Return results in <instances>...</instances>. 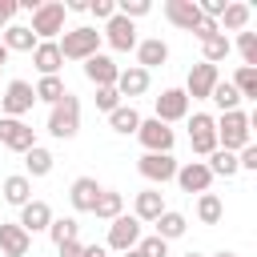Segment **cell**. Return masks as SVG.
Wrapping results in <instances>:
<instances>
[{
    "instance_id": "1",
    "label": "cell",
    "mask_w": 257,
    "mask_h": 257,
    "mask_svg": "<svg viewBox=\"0 0 257 257\" xmlns=\"http://www.w3.org/2000/svg\"><path fill=\"white\" fill-rule=\"evenodd\" d=\"M213 120H217V149L241 153L245 145H253V112L237 108V112H221Z\"/></svg>"
},
{
    "instance_id": "2",
    "label": "cell",
    "mask_w": 257,
    "mask_h": 257,
    "mask_svg": "<svg viewBox=\"0 0 257 257\" xmlns=\"http://www.w3.org/2000/svg\"><path fill=\"white\" fill-rule=\"evenodd\" d=\"M100 28H92V24H76V28H64L60 32V40H56V48H60V56L64 60H88V56H96L100 52Z\"/></svg>"
},
{
    "instance_id": "3",
    "label": "cell",
    "mask_w": 257,
    "mask_h": 257,
    "mask_svg": "<svg viewBox=\"0 0 257 257\" xmlns=\"http://www.w3.org/2000/svg\"><path fill=\"white\" fill-rule=\"evenodd\" d=\"M44 133H48V137H56V141H72V137L80 133V96H76V92H68L60 104H52V108H48Z\"/></svg>"
},
{
    "instance_id": "4",
    "label": "cell",
    "mask_w": 257,
    "mask_h": 257,
    "mask_svg": "<svg viewBox=\"0 0 257 257\" xmlns=\"http://www.w3.org/2000/svg\"><path fill=\"white\" fill-rule=\"evenodd\" d=\"M64 20H68V12H64V0H40V8L32 12V36L36 40H60V32H64Z\"/></svg>"
},
{
    "instance_id": "5",
    "label": "cell",
    "mask_w": 257,
    "mask_h": 257,
    "mask_svg": "<svg viewBox=\"0 0 257 257\" xmlns=\"http://www.w3.org/2000/svg\"><path fill=\"white\" fill-rule=\"evenodd\" d=\"M32 104H36V92H32V84L28 80H8L4 84V92H0V112L4 116H12V120H24L28 112H32Z\"/></svg>"
},
{
    "instance_id": "6",
    "label": "cell",
    "mask_w": 257,
    "mask_h": 257,
    "mask_svg": "<svg viewBox=\"0 0 257 257\" xmlns=\"http://www.w3.org/2000/svg\"><path fill=\"white\" fill-rule=\"evenodd\" d=\"M145 237V229H141V221L133 217V213H120L116 221H108V237H104V249H112V253H128V249H137V241Z\"/></svg>"
},
{
    "instance_id": "7",
    "label": "cell",
    "mask_w": 257,
    "mask_h": 257,
    "mask_svg": "<svg viewBox=\"0 0 257 257\" xmlns=\"http://www.w3.org/2000/svg\"><path fill=\"white\" fill-rule=\"evenodd\" d=\"M177 157L173 153H141V161H137V173L157 189V185H169L173 177H177Z\"/></svg>"
},
{
    "instance_id": "8",
    "label": "cell",
    "mask_w": 257,
    "mask_h": 257,
    "mask_svg": "<svg viewBox=\"0 0 257 257\" xmlns=\"http://www.w3.org/2000/svg\"><path fill=\"white\" fill-rule=\"evenodd\" d=\"M189 96H185V88H161V96L153 100V116L161 120V124H177V120H185L189 116Z\"/></svg>"
},
{
    "instance_id": "9",
    "label": "cell",
    "mask_w": 257,
    "mask_h": 257,
    "mask_svg": "<svg viewBox=\"0 0 257 257\" xmlns=\"http://www.w3.org/2000/svg\"><path fill=\"white\" fill-rule=\"evenodd\" d=\"M185 120H189V145H193V153L209 157L217 149V120H213V112H189Z\"/></svg>"
},
{
    "instance_id": "10",
    "label": "cell",
    "mask_w": 257,
    "mask_h": 257,
    "mask_svg": "<svg viewBox=\"0 0 257 257\" xmlns=\"http://www.w3.org/2000/svg\"><path fill=\"white\" fill-rule=\"evenodd\" d=\"M137 141H141L145 153H173V145H177V128H169V124H161L157 116H149V120H141Z\"/></svg>"
},
{
    "instance_id": "11",
    "label": "cell",
    "mask_w": 257,
    "mask_h": 257,
    "mask_svg": "<svg viewBox=\"0 0 257 257\" xmlns=\"http://www.w3.org/2000/svg\"><path fill=\"white\" fill-rule=\"evenodd\" d=\"M0 145L8 149V153H28L32 145H40L36 141V128L28 124V120H12V116H0Z\"/></svg>"
},
{
    "instance_id": "12",
    "label": "cell",
    "mask_w": 257,
    "mask_h": 257,
    "mask_svg": "<svg viewBox=\"0 0 257 257\" xmlns=\"http://www.w3.org/2000/svg\"><path fill=\"white\" fill-rule=\"evenodd\" d=\"M100 40H104L112 52H133L141 36H137V24H133V20L112 16V20H104V24H100Z\"/></svg>"
},
{
    "instance_id": "13",
    "label": "cell",
    "mask_w": 257,
    "mask_h": 257,
    "mask_svg": "<svg viewBox=\"0 0 257 257\" xmlns=\"http://www.w3.org/2000/svg\"><path fill=\"white\" fill-rule=\"evenodd\" d=\"M217 80H221V68L197 60V64L189 68V76H185V96H189V100H209V92H213Z\"/></svg>"
},
{
    "instance_id": "14",
    "label": "cell",
    "mask_w": 257,
    "mask_h": 257,
    "mask_svg": "<svg viewBox=\"0 0 257 257\" xmlns=\"http://www.w3.org/2000/svg\"><path fill=\"white\" fill-rule=\"evenodd\" d=\"M80 68H84V76H88V84H92V88H112V84H116V76H120V64H116L108 52L88 56Z\"/></svg>"
},
{
    "instance_id": "15",
    "label": "cell",
    "mask_w": 257,
    "mask_h": 257,
    "mask_svg": "<svg viewBox=\"0 0 257 257\" xmlns=\"http://www.w3.org/2000/svg\"><path fill=\"white\" fill-rule=\"evenodd\" d=\"M177 185H181V193H209V185H213V173H209V165L205 161H185V165H177V177H173Z\"/></svg>"
},
{
    "instance_id": "16",
    "label": "cell",
    "mask_w": 257,
    "mask_h": 257,
    "mask_svg": "<svg viewBox=\"0 0 257 257\" xmlns=\"http://www.w3.org/2000/svg\"><path fill=\"white\" fill-rule=\"evenodd\" d=\"M16 225L32 237V233H48V225H52V209H48V201H40V197H32L28 205H20V217H16Z\"/></svg>"
},
{
    "instance_id": "17",
    "label": "cell",
    "mask_w": 257,
    "mask_h": 257,
    "mask_svg": "<svg viewBox=\"0 0 257 257\" xmlns=\"http://www.w3.org/2000/svg\"><path fill=\"white\" fill-rule=\"evenodd\" d=\"M133 52H137V68H145V72L169 64V44H165L161 36H145V40H137Z\"/></svg>"
},
{
    "instance_id": "18",
    "label": "cell",
    "mask_w": 257,
    "mask_h": 257,
    "mask_svg": "<svg viewBox=\"0 0 257 257\" xmlns=\"http://www.w3.org/2000/svg\"><path fill=\"white\" fill-rule=\"evenodd\" d=\"M28 253H32V237L16 221H0V257H28Z\"/></svg>"
},
{
    "instance_id": "19",
    "label": "cell",
    "mask_w": 257,
    "mask_h": 257,
    "mask_svg": "<svg viewBox=\"0 0 257 257\" xmlns=\"http://www.w3.org/2000/svg\"><path fill=\"white\" fill-rule=\"evenodd\" d=\"M100 181L96 177H76L72 185H68V205L76 209V213H92V205H96V197H100Z\"/></svg>"
},
{
    "instance_id": "20",
    "label": "cell",
    "mask_w": 257,
    "mask_h": 257,
    "mask_svg": "<svg viewBox=\"0 0 257 257\" xmlns=\"http://www.w3.org/2000/svg\"><path fill=\"white\" fill-rule=\"evenodd\" d=\"M165 20L181 32H193L201 20V8H197V0H165Z\"/></svg>"
},
{
    "instance_id": "21",
    "label": "cell",
    "mask_w": 257,
    "mask_h": 257,
    "mask_svg": "<svg viewBox=\"0 0 257 257\" xmlns=\"http://www.w3.org/2000/svg\"><path fill=\"white\" fill-rule=\"evenodd\" d=\"M149 84H153V76H149L145 68L128 64V68H120V76H116V84H112V88H116V96H120V100H124V96L133 100V96H145V92H149Z\"/></svg>"
},
{
    "instance_id": "22",
    "label": "cell",
    "mask_w": 257,
    "mask_h": 257,
    "mask_svg": "<svg viewBox=\"0 0 257 257\" xmlns=\"http://www.w3.org/2000/svg\"><path fill=\"white\" fill-rule=\"evenodd\" d=\"M161 213H165V197H161V189H141V193L133 197V217H137L141 225H153Z\"/></svg>"
},
{
    "instance_id": "23",
    "label": "cell",
    "mask_w": 257,
    "mask_h": 257,
    "mask_svg": "<svg viewBox=\"0 0 257 257\" xmlns=\"http://www.w3.org/2000/svg\"><path fill=\"white\" fill-rule=\"evenodd\" d=\"M32 64H36V72H40V76H60L64 56H60L56 40H40V44L32 48Z\"/></svg>"
},
{
    "instance_id": "24",
    "label": "cell",
    "mask_w": 257,
    "mask_h": 257,
    "mask_svg": "<svg viewBox=\"0 0 257 257\" xmlns=\"http://www.w3.org/2000/svg\"><path fill=\"white\" fill-rule=\"evenodd\" d=\"M0 44H4V48H8V56H12V52H32L40 40L32 36V28H28V24H16V20H12V24L0 32Z\"/></svg>"
},
{
    "instance_id": "25",
    "label": "cell",
    "mask_w": 257,
    "mask_h": 257,
    "mask_svg": "<svg viewBox=\"0 0 257 257\" xmlns=\"http://www.w3.org/2000/svg\"><path fill=\"white\" fill-rule=\"evenodd\" d=\"M0 197H4L8 205H16V209H20V205H28V201H32V181H28L24 173H8V177L0 181Z\"/></svg>"
},
{
    "instance_id": "26",
    "label": "cell",
    "mask_w": 257,
    "mask_h": 257,
    "mask_svg": "<svg viewBox=\"0 0 257 257\" xmlns=\"http://www.w3.org/2000/svg\"><path fill=\"white\" fill-rule=\"evenodd\" d=\"M153 225H157L153 233H157L161 241H177V237H185V233H189V217H185V213H177V209H165Z\"/></svg>"
},
{
    "instance_id": "27",
    "label": "cell",
    "mask_w": 257,
    "mask_h": 257,
    "mask_svg": "<svg viewBox=\"0 0 257 257\" xmlns=\"http://www.w3.org/2000/svg\"><path fill=\"white\" fill-rule=\"evenodd\" d=\"M249 20H253V8H249V4H241V0H229L217 24H221V32H245V28H249Z\"/></svg>"
},
{
    "instance_id": "28",
    "label": "cell",
    "mask_w": 257,
    "mask_h": 257,
    "mask_svg": "<svg viewBox=\"0 0 257 257\" xmlns=\"http://www.w3.org/2000/svg\"><path fill=\"white\" fill-rule=\"evenodd\" d=\"M141 120H145V116H141L133 104H116V108L108 112V128H112V133H120V137H137Z\"/></svg>"
},
{
    "instance_id": "29",
    "label": "cell",
    "mask_w": 257,
    "mask_h": 257,
    "mask_svg": "<svg viewBox=\"0 0 257 257\" xmlns=\"http://www.w3.org/2000/svg\"><path fill=\"white\" fill-rule=\"evenodd\" d=\"M52 165H56V157H52L44 145H32V149L24 153V177H28V181H32V177H48Z\"/></svg>"
},
{
    "instance_id": "30",
    "label": "cell",
    "mask_w": 257,
    "mask_h": 257,
    "mask_svg": "<svg viewBox=\"0 0 257 257\" xmlns=\"http://www.w3.org/2000/svg\"><path fill=\"white\" fill-rule=\"evenodd\" d=\"M32 92H36V100H40V104H48V108H52V104H60V100L68 96V84H64L60 76H40V80L32 84Z\"/></svg>"
},
{
    "instance_id": "31",
    "label": "cell",
    "mask_w": 257,
    "mask_h": 257,
    "mask_svg": "<svg viewBox=\"0 0 257 257\" xmlns=\"http://www.w3.org/2000/svg\"><path fill=\"white\" fill-rule=\"evenodd\" d=\"M229 52H233V40H229L225 32H217V36L201 40V60H205V64H213V68H217V64H221Z\"/></svg>"
},
{
    "instance_id": "32",
    "label": "cell",
    "mask_w": 257,
    "mask_h": 257,
    "mask_svg": "<svg viewBox=\"0 0 257 257\" xmlns=\"http://www.w3.org/2000/svg\"><path fill=\"white\" fill-rule=\"evenodd\" d=\"M92 213H96L100 221H116V217L124 213V197H120L116 189H100V197H96Z\"/></svg>"
},
{
    "instance_id": "33",
    "label": "cell",
    "mask_w": 257,
    "mask_h": 257,
    "mask_svg": "<svg viewBox=\"0 0 257 257\" xmlns=\"http://www.w3.org/2000/svg\"><path fill=\"white\" fill-rule=\"evenodd\" d=\"M221 217H225L221 197H217V193H201V197H197V221H201V225H221Z\"/></svg>"
},
{
    "instance_id": "34",
    "label": "cell",
    "mask_w": 257,
    "mask_h": 257,
    "mask_svg": "<svg viewBox=\"0 0 257 257\" xmlns=\"http://www.w3.org/2000/svg\"><path fill=\"white\" fill-rule=\"evenodd\" d=\"M205 165H209L213 177H237V173H241V169H237V153H225V149H213V153L205 157Z\"/></svg>"
},
{
    "instance_id": "35",
    "label": "cell",
    "mask_w": 257,
    "mask_h": 257,
    "mask_svg": "<svg viewBox=\"0 0 257 257\" xmlns=\"http://www.w3.org/2000/svg\"><path fill=\"white\" fill-rule=\"evenodd\" d=\"M209 100H213L221 112H237V108H241V96H237V88H233L229 80H217L213 92H209Z\"/></svg>"
},
{
    "instance_id": "36",
    "label": "cell",
    "mask_w": 257,
    "mask_h": 257,
    "mask_svg": "<svg viewBox=\"0 0 257 257\" xmlns=\"http://www.w3.org/2000/svg\"><path fill=\"white\" fill-rule=\"evenodd\" d=\"M229 84L237 88V96H241V100H257V68H245V64H241V68L233 72V80H229Z\"/></svg>"
},
{
    "instance_id": "37",
    "label": "cell",
    "mask_w": 257,
    "mask_h": 257,
    "mask_svg": "<svg viewBox=\"0 0 257 257\" xmlns=\"http://www.w3.org/2000/svg\"><path fill=\"white\" fill-rule=\"evenodd\" d=\"M48 237H52V245L76 241V237H80V225H76V217H52V225H48Z\"/></svg>"
},
{
    "instance_id": "38",
    "label": "cell",
    "mask_w": 257,
    "mask_h": 257,
    "mask_svg": "<svg viewBox=\"0 0 257 257\" xmlns=\"http://www.w3.org/2000/svg\"><path fill=\"white\" fill-rule=\"evenodd\" d=\"M233 48L241 52V64L245 68H257V32H237V40H233Z\"/></svg>"
},
{
    "instance_id": "39",
    "label": "cell",
    "mask_w": 257,
    "mask_h": 257,
    "mask_svg": "<svg viewBox=\"0 0 257 257\" xmlns=\"http://www.w3.org/2000/svg\"><path fill=\"white\" fill-rule=\"evenodd\" d=\"M153 12V4L149 0H116V16H124V20H141V16H149Z\"/></svg>"
},
{
    "instance_id": "40",
    "label": "cell",
    "mask_w": 257,
    "mask_h": 257,
    "mask_svg": "<svg viewBox=\"0 0 257 257\" xmlns=\"http://www.w3.org/2000/svg\"><path fill=\"white\" fill-rule=\"evenodd\" d=\"M137 249H141V257H169V241H161L157 233L141 237V241H137Z\"/></svg>"
},
{
    "instance_id": "41",
    "label": "cell",
    "mask_w": 257,
    "mask_h": 257,
    "mask_svg": "<svg viewBox=\"0 0 257 257\" xmlns=\"http://www.w3.org/2000/svg\"><path fill=\"white\" fill-rule=\"evenodd\" d=\"M88 16H92L96 24L112 20V16H116V0H88Z\"/></svg>"
},
{
    "instance_id": "42",
    "label": "cell",
    "mask_w": 257,
    "mask_h": 257,
    "mask_svg": "<svg viewBox=\"0 0 257 257\" xmlns=\"http://www.w3.org/2000/svg\"><path fill=\"white\" fill-rule=\"evenodd\" d=\"M92 100H96V108H100L104 116H108V112H112L116 104H124V100L116 96V88H96V96H92Z\"/></svg>"
},
{
    "instance_id": "43",
    "label": "cell",
    "mask_w": 257,
    "mask_h": 257,
    "mask_svg": "<svg viewBox=\"0 0 257 257\" xmlns=\"http://www.w3.org/2000/svg\"><path fill=\"white\" fill-rule=\"evenodd\" d=\"M237 169H245V173H257V145H245V149L237 153Z\"/></svg>"
},
{
    "instance_id": "44",
    "label": "cell",
    "mask_w": 257,
    "mask_h": 257,
    "mask_svg": "<svg viewBox=\"0 0 257 257\" xmlns=\"http://www.w3.org/2000/svg\"><path fill=\"white\" fill-rule=\"evenodd\" d=\"M217 32H221V24H217V20H209V16H201V20H197V28H193V36H197V40H209V36H217Z\"/></svg>"
},
{
    "instance_id": "45",
    "label": "cell",
    "mask_w": 257,
    "mask_h": 257,
    "mask_svg": "<svg viewBox=\"0 0 257 257\" xmlns=\"http://www.w3.org/2000/svg\"><path fill=\"white\" fill-rule=\"evenodd\" d=\"M16 12H20V8H16V0H0V32L16 20Z\"/></svg>"
},
{
    "instance_id": "46",
    "label": "cell",
    "mask_w": 257,
    "mask_h": 257,
    "mask_svg": "<svg viewBox=\"0 0 257 257\" xmlns=\"http://www.w3.org/2000/svg\"><path fill=\"white\" fill-rule=\"evenodd\" d=\"M56 253L60 257H84V241L76 237V241H64V245H56Z\"/></svg>"
},
{
    "instance_id": "47",
    "label": "cell",
    "mask_w": 257,
    "mask_h": 257,
    "mask_svg": "<svg viewBox=\"0 0 257 257\" xmlns=\"http://www.w3.org/2000/svg\"><path fill=\"white\" fill-rule=\"evenodd\" d=\"M84 257H108L104 245H84Z\"/></svg>"
},
{
    "instance_id": "48",
    "label": "cell",
    "mask_w": 257,
    "mask_h": 257,
    "mask_svg": "<svg viewBox=\"0 0 257 257\" xmlns=\"http://www.w3.org/2000/svg\"><path fill=\"white\" fill-rule=\"evenodd\" d=\"M4 64H8V48L0 44V72H4Z\"/></svg>"
},
{
    "instance_id": "49",
    "label": "cell",
    "mask_w": 257,
    "mask_h": 257,
    "mask_svg": "<svg viewBox=\"0 0 257 257\" xmlns=\"http://www.w3.org/2000/svg\"><path fill=\"white\" fill-rule=\"evenodd\" d=\"M213 257H237V253H233V249H217Z\"/></svg>"
},
{
    "instance_id": "50",
    "label": "cell",
    "mask_w": 257,
    "mask_h": 257,
    "mask_svg": "<svg viewBox=\"0 0 257 257\" xmlns=\"http://www.w3.org/2000/svg\"><path fill=\"white\" fill-rule=\"evenodd\" d=\"M120 257H141V249H128V253H120Z\"/></svg>"
},
{
    "instance_id": "51",
    "label": "cell",
    "mask_w": 257,
    "mask_h": 257,
    "mask_svg": "<svg viewBox=\"0 0 257 257\" xmlns=\"http://www.w3.org/2000/svg\"><path fill=\"white\" fill-rule=\"evenodd\" d=\"M185 257H205V253H197V249H189V253H185Z\"/></svg>"
}]
</instances>
